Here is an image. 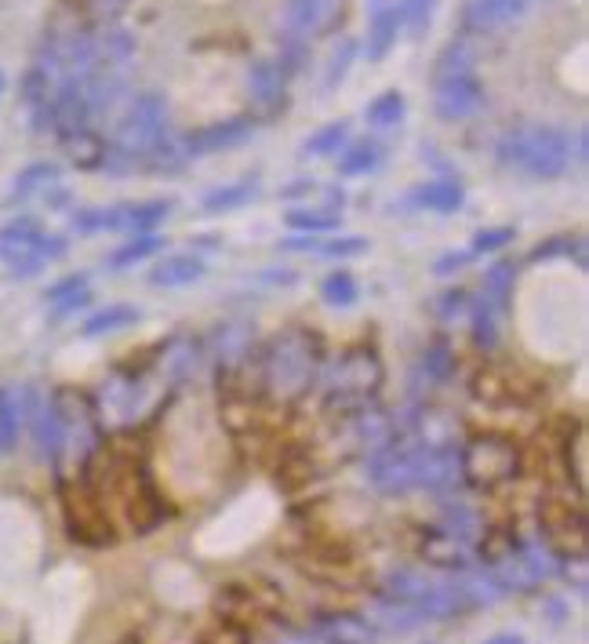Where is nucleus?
Here are the masks:
<instances>
[{
    "instance_id": "nucleus-1",
    "label": "nucleus",
    "mask_w": 589,
    "mask_h": 644,
    "mask_svg": "<svg viewBox=\"0 0 589 644\" xmlns=\"http://www.w3.org/2000/svg\"><path fill=\"white\" fill-rule=\"evenodd\" d=\"M499 161L532 179H561L572 164V139L550 124H521L499 139Z\"/></svg>"
},
{
    "instance_id": "nucleus-2",
    "label": "nucleus",
    "mask_w": 589,
    "mask_h": 644,
    "mask_svg": "<svg viewBox=\"0 0 589 644\" xmlns=\"http://www.w3.org/2000/svg\"><path fill=\"white\" fill-rule=\"evenodd\" d=\"M317 339L303 328H287L273 339V346L263 357V382L277 401L292 404L313 387L317 376Z\"/></svg>"
},
{
    "instance_id": "nucleus-3",
    "label": "nucleus",
    "mask_w": 589,
    "mask_h": 644,
    "mask_svg": "<svg viewBox=\"0 0 589 644\" xmlns=\"http://www.w3.org/2000/svg\"><path fill=\"white\" fill-rule=\"evenodd\" d=\"M382 387V361L375 350H349L328 379V412H360L375 401Z\"/></svg>"
},
{
    "instance_id": "nucleus-4",
    "label": "nucleus",
    "mask_w": 589,
    "mask_h": 644,
    "mask_svg": "<svg viewBox=\"0 0 589 644\" xmlns=\"http://www.w3.org/2000/svg\"><path fill=\"white\" fill-rule=\"evenodd\" d=\"M459 473L477 488H499L521 473V455L505 438H473L459 452Z\"/></svg>"
},
{
    "instance_id": "nucleus-5",
    "label": "nucleus",
    "mask_w": 589,
    "mask_h": 644,
    "mask_svg": "<svg viewBox=\"0 0 589 644\" xmlns=\"http://www.w3.org/2000/svg\"><path fill=\"white\" fill-rule=\"evenodd\" d=\"M164 117H168V106H164L161 96H153V91L139 96L131 102V110L124 113V121L117 124L113 150H117L120 157L142 161L164 139Z\"/></svg>"
},
{
    "instance_id": "nucleus-6",
    "label": "nucleus",
    "mask_w": 589,
    "mask_h": 644,
    "mask_svg": "<svg viewBox=\"0 0 589 644\" xmlns=\"http://www.w3.org/2000/svg\"><path fill=\"white\" fill-rule=\"evenodd\" d=\"M419 463H422V444L393 441L389 449L371 455L368 481L386 495H405L411 488H419Z\"/></svg>"
},
{
    "instance_id": "nucleus-7",
    "label": "nucleus",
    "mask_w": 589,
    "mask_h": 644,
    "mask_svg": "<svg viewBox=\"0 0 589 644\" xmlns=\"http://www.w3.org/2000/svg\"><path fill=\"white\" fill-rule=\"evenodd\" d=\"M26 426L40 459L55 463L66 449V422H62L55 397H40L34 387H26Z\"/></svg>"
},
{
    "instance_id": "nucleus-8",
    "label": "nucleus",
    "mask_w": 589,
    "mask_h": 644,
    "mask_svg": "<svg viewBox=\"0 0 589 644\" xmlns=\"http://www.w3.org/2000/svg\"><path fill=\"white\" fill-rule=\"evenodd\" d=\"M542 535H546V546L553 550V554H582V506H572V498H542Z\"/></svg>"
},
{
    "instance_id": "nucleus-9",
    "label": "nucleus",
    "mask_w": 589,
    "mask_h": 644,
    "mask_svg": "<svg viewBox=\"0 0 589 644\" xmlns=\"http://www.w3.org/2000/svg\"><path fill=\"white\" fill-rule=\"evenodd\" d=\"M481 106H484V88L473 74L433 80V110H437L440 121H448V124L470 121Z\"/></svg>"
},
{
    "instance_id": "nucleus-10",
    "label": "nucleus",
    "mask_w": 589,
    "mask_h": 644,
    "mask_svg": "<svg viewBox=\"0 0 589 644\" xmlns=\"http://www.w3.org/2000/svg\"><path fill=\"white\" fill-rule=\"evenodd\" d=\"M309 633L320 644H375L379 637V630L357 611H320Z\"/></svg>"
},
{
    "instance_id": "nucleus-11",
    "label": "nucleus",
    "mask_w": 589,
    "mask_h": 644,
    "mask_svg": "<svg viewBox=\"0 0 589 644\" xmlns=\"http://www.w3.org/2000/svg\"><path fill=\"white\" fill-rule=\"evenodd\" d=\"M524 12H528V0H466L462 23H466L470 37H484L513 26Z\"/></svg>"
},
{
    "instance_id": "nucleus-12",
    "label": "nucleus",
    "mask_w": 589,
    "mask_h": 644,
    "mask_svg": "<svg viewBox=\"0 0 589 644\" xmlns=\"http://www.w3.org/2000/svg\"><path fill=\"white\" fill-rule=\"evenodd\" d=\"M244 139H252V121L247 117H230V121H215L208 128H196L185 139V153H219L241 147Z\"/></svg>"
},
{
    "instance_id": "nucleus-13",
    "label": "nucleus",
    "mask_w": 589,
    "mask_h": 644,
    "mask_svg": "<svg viewBox=\"0 0 589 644\" xmlns=\"http://www.w3.org/2000/svg\"><path fill=\"white\" fill-rule=\"evenodd\" d=\"M354 438H357L360 449L375 455V452H382V449H389L393 441H400L397 419H393L389 412L375 408V404H368V408L354 412Z\"/></svg>"
},
{
    "instance_id": "nucleus-14",
    "label": "nucleus",
    "mask_w": 589,
    "mask_h": 644,
    "mask_svg": "<svg viewBox=\"0 0 589 644\" xmlns=\"http://www.w3.org/2000/svg\"><path fill=\"white\" fill-rule=\"evenodd\" d=\"M40 244H44V230L34 223V219H15L8 226H0V263H23V258H34L40 252Z\"/></svg>"
},
{
    "instance_id": "nucleus-15",
    "label": "nucleus",
    "mask_w": 589,
    "mask_h": 644,
    "mask_svg": "<svg viewBox=\"0 0 589 644\" xmlns=\"http://www.w3.org/2000/svg\"><path fill=\"white\" fill-rule=\"evenodd\" d=\"M26 426V387L0 382V455L15 452Z\"/></svg>"
},
{
    "instance_id": "nucleus-16",
    "label": "nucleus",
    "mask_w": 589,
    "mask_h": 644,
    "mask_svg": "<svg viewBox=\"0 0 589 644\" xmlns=\"http://www.w3.org/2000/svg\"><path fill=\"white\" fill-rule=\"evenodd\" d=\"M284 88H287V74L273 59L252 62V70H247V96H252L258 110H273L284 99Z\"/></svg>"
},
{
    "instance_id": "nucleus-17",
    "label": "nucleus",
    "mask_w": 589,
    "mask_h": 644,
    "mask_svg": "<svg viewBox=\"0 0 589 644\" xmlns=\"http://www.w3.org/2000/svg\"><path fill=\"white\" fill-rule=\"evenodd\" d=\"M338 0H292L287 4V26L298 37H317L335 23L338 15Z\"/></svg>"
},
{
    "instance_id": "nucleus-18",
    "label": "nucleus",
    "mask_w": 589,
    "mask_h": 644,
    "mask_svg": "<svg viewBox=\"0 0 589 644\" xmlns=\"http://www.w3.org/2000/svg\"><path fill=\"white\" fill-rule=\"evenodd\" d=\"M208 274V266H204L201 255H164L157 266L150 269V285L157 288H185L193 285V280H201Z\"/></svg>"
},
{
    "instance_id": "nucleus-19",
    "label": "nucleus",
    "mask_w": 589,
    "mask_h": 644,
    "mask_svg": "<svg viewBox=\"0 0 589 644\" xmlns=\"http://www.w3.org/2000/svg\"><path fill=\"white\" fill-rule=\"evenodd\" d=\"M400 37V18L397 4H375L371 8V23H368V59L382 62L389 55V48Z\"/></svg>"
},
{
    "instance_id": "nucleus-20",
    "label": "nucleus",
    "mask_w": 589,
    "mask_h": 644,
    "mask_svg": "<svg viewBox=\"0 0 589 644\" xmlns=\"http://www.w3.org/2000/svg\"><path fill=\"white\" fill-rule=\"evenodd\" d=\"M473 66H477V45H473L470 34L454 37L444 45L437 55V66H433V80H448V77H470Z\"/></svg>"
},
{
    "instance_id": "nucleus-21",
    "label": "nucleus",
    "mask_w": 589,
    "mask_h": 644,
    "mask_svg": "<svg viewBox=\"0 0 589 644\" xmlns=\"http://www.w3.org/2000/svg\"><path fill=\"white\" fill-rule=\"evenodd\" d=\"M422 557L430 560V565L437 568H448V571H466L470 560H466V543H459V539H451L444 528H433L422 539Z\"/></svg>"
},
{
    "instance_id": "nucleus-22",
    "label": "nucleus",
    "mask_w": 589,
    "mask_h": 644,
    "mask_svg": "<svg viewBox=\"0 0 589 644\" xmlns=\"http://www.w3.org/2000/svg\"><path fill=\"white\" fill-rule=\"evenodd\" d=\"M411 201L419 207H430V212H437V215H451L466 204V190L454 179H430L411 193Z\"/></svg>"
},
{
    "instance_id": "nucleus-23",
    "label": "nucleus",
    "mask_w": 589,
    "mask_h": 644,
    "mask_svg": "<svg viewBox=\"0 0 589 644\" xmlns=\"http://www.w3.org/2000/svg\"><path fill=\"white\" fill-rule=\"evenodd\" d=\"M415 608H419L422 619H437V622H444V619H459L470 605H466V597H462V590L454 586V583H448V586H437V583H433V586L426 590V594H422V597L415 601Z\"/></svg>"
},
{
    "instance_id": "nucleus-24",
    "label": "nucleus",
    "mask_w": 589,
    "mask_h": 644,
    "mask_svg": "<svg viewBox=\"0 0 589 644\" xmlns=\"http://www.w3.org/2000/svg\"><path fill=\"white\" fill-rule=\"evenodd\" d=\"M454 586L462 590V597H466V605H470V608L495 605V601H502V597H505L502 583L491 576L488 568H466V571H459V579H454Z\"/></svg>"
},
{
    "instance_id": "nucleus-25",
    "label": "nucleus",
    "mask_w": 589,
    "mask_h": 644,
    "mask_svg": "<svg viewBox=\"0 0 589 644\" xmlns=\"http://www.w3.org/2000/svg\"><path fill=\"white\" fill-rule=\"evenodd\" d=\"M139 320V306H128V303H113L106 310H95L85 325H80V336L85 339H99V336H113V331L128 328Z\"/></svg>"
},
{
    "instance_id": "nucleus-26",
    "label": "nucleus",
    "mask_w": 589,
    "mask_h": 644,
    "mask_svg": "<svg viewBox=\"0 0 589 644\" xmlns=\"http://www.w3.org/2000/svg\"><path fill=\"white\" fill-rule=\"evenodd\" d=\"M284 223L292 226V230H298V233H313V237L332 233V230L343 226L338 212H335V207H328V204H320V207L298 204V207H292V212L284 215Z\"/></svg>"
},
{
    "instance_id": "nucleus-27",
    "label": "nucleus",
    "mask_w": 589,
    "mask_h": 644,
    "mask_svg": "<svg viewBox=\"0 0 589 644\" xmlns=\"http://www.w3.org/2000/svg\"><path fill=\"white\" fill-rule=\"evenodd\" d=\"M136 55V40L131 34H124V29H106V34H99L91 40V59H95V70H106V66H120V62H128Z\"/></svg>"
},
{
    "instance_id": "nucleus-28",
    "label": "nucleus",
    "mask_w": 589,
    "mask_h": 644,
    "mask_svg": "<svg viewBox=\"0 0 589 644\" xmlns=\"http://www.w3.org/2000/svg\"><path fill=\"white\" fill-rule=\"evenodd\" d=\"M379 627L382 630H397V633H405V630H415L422 616H419V608L415 605H408V601H393L382 594L375 601V608H371V627Z\"/></svg>"
},
{
    "instance_id": "nucleus-29",
    "label": "nucleus",
    "mask_w": 589,
    "mask_h": 644,
    "mask_svg": "<svg viewBox=\"0 0 589 644\" xmlns=\"http://www.w3.org/2000/svg\"><path fill=\"white\" fill-rule=\"evenodd\" d=\"M175 201H146V204H120V215H124V230L131 233H153L157 226L171 215Z\"/></svg>"
},
{
    "instance_id": "nucleus-30",
    "label": "nucleus",
    "mask_w": 589,
    "mask_h": 644,
    "mask_svg": "<svg viewBox=\"0 0 589 644\" xmlns=\"http://www.w3.org/2000/svg\"><path fill=\"white\" fill-rule=\"evenodd\" d=\"M212 353L222 365H236V361L252 353V331H247V325H222L212 336Z\"/></svg>"
},
{
    "instance_id": "nucleus-31",
    "label": "nucleus",
    "mask_w": 589,
    "mask_h": 644,
    "mask_svg": "<svg viewBox=\"0 0 589 644\" xmlns=\"http://www.w3.org/2000/svg\"><path fill=\"white\" fill-rule=\"evenodd\" d=\"M433 583L426 576H422L419 568H393L386 576V586H382V594L393 597V601H408V605H415V601L426 594Z\"/></svg>"
},
{
    "instance_id": "nucleus-32",
    "label": "nucleus",
    "mask_w": 589,
    "mask_h": 644,
    "mask_svg": "<svg viewBox=\"0 0 589 644\" xmlns=\"http://www.w3.org/2000/svg\"><path fill=\"white\" fill-rule=\"evenodd\" d=\"M513 285H516V263H495L484 269V303H491L495 310H505L510 306V295H513Z\"/></svg>"
},
{
    "instance_id": "nucleus-33",
    "label": "nucleus",
    "mask_w": 589,
    "mask_h": 644,
    "mask_svg": "<svg viewBox=\"0 0 589 644\" xmlns=\"http://www.w3.org/2000/svg\"><path fill=\"white\" fill-rule=\"evenodd\" d=\"M164 244H168V237H161L157 230H153V233H136L128 244L117 248V252L110 255V269H128V266L142 263V258H153Z\"/></svg>"
},
{
    "instance_id": "nucleus-34",
    "label": "nucleus",
    "mask_w": 589,
    "mask_h": 644,
    "mask_svg": "<svg viewBox=\"0 0 589 644\" xmlns=\"http://www.w3.org/2000/svg\"><path fill=\"white\" fill-rule=\"evenodd\" d=\"M320 299H324L328 306H335V310L357 306V299H360L357 277L349 274V269H332V274L324 277V285H320Z\"/></svg>"
},
{
    "instance_id": "nucleus-35",
    "label": "nucleus",
    "mask_w": 589,
    "mask_h": 644,
    "mask_svg": "<svg viewBox=\"0 0 589 644\" xmlns=\"http://www.w3.org/2000/svg\"><path fill=\"white\" fill-rule=\"evenodd\" d=\"M74 230L77 233H120L124 230V215L117 207H85L74 215Z\"/></svg>"
},
{
    "instance_id": "nucleus-36",
    "label": "nucleus",
    "mask_w": 589,
    "mask_h": 644,
    "mask_svg": "<svg viewBox=\"0 0 589 644\" xmlns=\"http://www.w3.org/2000/svg\"><path fill=\"white\" fill-rule=\"evenodd\" d=\"M382 161V147L379 142H354L349 150H343V157H338V175H346V179H354V175H368L375 172Z\"/></svg>"
},
{
    "instance_id": "nucleus-37",
    "label": "nucleus",
    "mask_w": 589,
    "mask_h": 644,
    "mask_svg": "<svg viewBox=\"0 0 589 644\" xmlns=\"http://www.w3.org/2000/svg\"><path fill=\"white\" fill-rule=\"evenodd\" d=\"M495 310L491 303H484V299H473L470 303V328H473V342L484 350H495V342H499V320H495Z\"/></svg>"
},
{
    "instance_id": "nucleus-38",
    "label": "nucleus",
    "mask_w": 589,
    "mask_h": 644,
    "mask_svg": "<svg viewBox=\"0 0 589 644\" xmlns=\"http://www.w3.org/2000/svg\"><path fill=\"white\" fill-rule=\"evenodd\" d=\"M433 8H437V0H400L397 4L400 29H405L411 40H419L433 23Z\"/></svg>"
},
{
    "instance_id": "nucleus-39",
    "label": "nucleus",
    "mask_w": 589,
    "mask_h": 644,
    "mask_svg": "<svg viewBox=\"0 0 589 644\" xmlns=\"http://www.w3.org/2000/svg\"><path fill=\"white\" fill-rule=\"evenodd\" d=\"M255 193H258V186L252 179L222 186V190H212L204 197V212H233V207H244Z\"/></svg>"
},
{
    "instance_id": "nucleus-40",
    "label": "nucleus",
    "mask_w": 589,
    "mask_h": 644,
    "mask_svg": "<svg viewBox=\"0 0 589 644\" xmlns=\"http://www.w3.org/2000/svg\"><path fill=\"white\" fill-rule=\"evenodd\" d=\"M346 135H349L346 124L335 121V124H328V128H320L317 135H309V139L303 142V153L306 157H332V153H338L346 147Z\"/></svg>"
},
{
    "instance_id": "nucleus-41",
    "label": "nucleus",
    "mask_w": 589,
    "mask_h": 644,
    "mask_svg": "<svg viewBox=\"0 0 589 644\" xmlns=\"http://www.w3.org/2000/svg\"><path fill=\"white\" fill-rule=\"evenodd\" d=\"M444 532L451 539H459V543H473V539L481 535V517L470 510V506H448V514H444Z\"/></svg>"
},
{
    "instance_id": "nucleus-42",
    "label": "nucleus",
    "mask_w": 589,
    "mask_h": 644,
    "mask_svg": "<svg viewBox=\"0 0 589 644\" xmlns=\"http://www.w3.org/2000/svg\"><path fill=\"white\" fill-rule=\"evenodd\" d=\"M368 121L375 128H393V124L405 121V96L400 91H382V96L368 106Z\"/></svg>"
},
{
    "instance_id": "nucleus-43",
    "label": "nucleus",
    "mask_w": 589,
    "mask_h": 644,
    "mask_svg": "<svg viewBox=\"0 0 589 644\" xmlns=\"http://www.w3.org/2000/svg\"><path fill=\"white\" fill-rule=\"evenodd\" d=\"M55 179H59L55 164H34V168H26L15 179L12 197H15V201H26V197H34L37 190H48V186H55Z\"/></svg>"
},
{
    "instance_id": "nucleus-44",
    "label": "nucleus",
    "mask_w": 589,
    "mask_h": 644,
    "mask_svg": "<svg viewBox=\"0 0 589 644\" xmlns=\"http://www.w3.org/2000/svg\"><path fill=\"white\" fill-rule=\"evenodd\" d=\"M354 55H357V45L354 40H343L335 51H332V59H328V70H324V88L332 91L338 80H343L349 74V66H354Z\"/></svg>"
},
{
    "instance_id": "nucleus-45",
    "label": "nucleus",
    "mask_w": 589,
    "mask_h": 644,
    "mask_svg": "<svg viewBox=\"0 0 589 644\" xmlns=\"http://www.w3.org/2000/svg\"><path fill=\"white\" fill-rule=\"evenodd\" d=\"M422 368H426V376L433 382H448L454 376V353L444 346V342H437V346H430L426 361H422Z\"/></svg>"
},
{
    "instance_id": "nucleus-46",
    "label": "nucleus",
    "mask_w": 589,
    "mask_h": 644,
    "mask_svg": "<svg viewBox=\"0 0 589 644\" xmlns=\"http://www.w3.org/2000/svg\"><path fill=\"white\" fill-rule=\"evenodd\" d=\"M516 237L513 226H488V230H477L473 233V255H491L505 248Z\"/></svg>"
},
{
    "instance_id": "nucleus-47",
    "label": "nucleus",
    "mask_w": 589,
    "mask_h": 644,
    "mask_svg": "<svg viewBox=\"0 0 589 644\" xmlns=\"http://www.w3.org/2000/svg\"><path fill=\"white\" fill-rule=\"evenodd\" d=\"M317 252L328 258H354L368 252V237H328V241H320Z\"/></svg>"
},
{
    "instance_id": "nucleus-48",
    "label": "nucleus",
    "mask_w": 589,
    "mask_h": 644,
    "mask_svg": "<svg viewBox=\"0 0 589 644\" xmlns=\"http://www.w3.org/2000/svg\"><path fill=\"white\" fill-rule=\"evenodd\" d=\"M575 241L578 237H550L546 244H539V248H532V255H528V263L535 266V263H550V258H556V255H572V248H575Z\"/></svg>"
},
{
    "instance_id": "nucleus-49",
    "label": "nucleus",
    "mask_w": 589,
    "mask_h": 644,
    "mask_svg": "<svg viewBox=\"0 0 589 644\" xmlns=\"http://www.w3.org/2000/svg\"><path fill=\"white\" fill-rule=\"evenodd\" d=\"M470 303L473 299L466 295V292H444L440 299H437V314H440V320H459V317H466L470 314Z\"/></svg>"
},
{
    "instance_id": "nucleus-50",
    "label": "nucleus",
    "mask_w": 589,
    "mask_h": 644,
    "mask_svg": "<svg viewBox=\"0 0 589 644\" xmlns=\"http://www.w3.org/2000/svg\"><path fill=\"white\" fill-rule=\"evenodd\" d=\"M88 288V274H69V277H62L55 280V285L44 292V303H59V299H66V295H77V292H85Z\"/></svg>"
},
{
    "instance_id": "nucleus-51",
    "label": "nucleus",
    "mask_w": 589,
    "mask_h": 644,
    "mask_svg": "<svg viewBox=\"0 0 589 644\" xmlns=\"http://www.w3.org/2000/svg\"><path fill=\"white\" fill-rule=\"evenodd\" d=\"M470 263H473V252H448V255H440L437 263H433V274L451 277V274H459V269H466Z\"/></svg>"
},
{
    "instance_id": "nucleus-52",
    "label": "nucleus",
    "mask_w": 589,
    "mask_h": 644,
    "mask_svg": "<svg viewBox=\"0 0 589 644\" xmlns=\"http://www.w3.org/2000/svg\"><path fill=\"white\" fill-rule=\"evenodd\" d=\"M88 303H91L88 288H85V292H77V295L59 299V303H51V320H62V317H69V314H77V310H85Z\"/></svg>"
},
{
    "instance_id": "nucleus-53",
    "label": "nucleus",
    "mask_w": 589,
    "mask_h": 644,
    "mask_svg": "<svg viewBox=\"0 0 589 644\" xmlns=\"http://www.w3.org/2000/svg\"><path fill=\"white\" fill-rule=\"evenodd\" d=\"M284 252H317L320 248V237L313 233H298V237H287V241H281Z\"/></svg>"
},
{
    "instance_id": "nucleus-54",
    "label": "nucleus",
    "mask_w": 589,
    "mask_h": 644,
    "mask_svg": "<svg viewBox=\"0 0 589 644\" xmlns=\"http://www.w3.org/2000/svg\"><path fill=\"white\" fill-rule=\"evenodd\" d=\"M484 644H528L521 637V633H495V637H488Z\"/></svg>"
},
{
    "instance_id": "nucleus-55",
    "label": "nucleus",
    "mask_w": 589,
    "mask_h": 644,
    "mask_svg": "<svg viewBox=\"0 0 589 644\" xmlns=\"http://www.w3.org/2000/svg\"><path fill=\"white\" fill-rule=\"evenodd\" d=\"M91 4H99L102 12H106V8H113V12H117V8H124V0H91Z\"/></svg>"
},
{
    "instance_id": "nucleus-56",
    "label": "nucleus",
    "mask_w": 589,
    "mask_h": 644,
    "mask_svg": "<svg viewBox=\"0 0 589 644\" xmlns=\"http://www.w3.org/2000/svg\"><path fill=\"white\" fill-rule=\"evenodd\" d=\"M120 644H142V641H139V637H124Z\"/></svg>"
},
{
    "instance_id": "nucleus-57",
    "label": "nucleus",
    "mask_w": 589,
    "mask_h": 644,
    "mask_svg": "<svg viewBox=\"0 0 589 644\" xmlns=\"http://www.w3.org/2000/svg\"><path fill=\"white\" fill-rule=\"evenodd\" d=\"M0 88H4V77H0Z\"/></svg>"
}]
</instances>
